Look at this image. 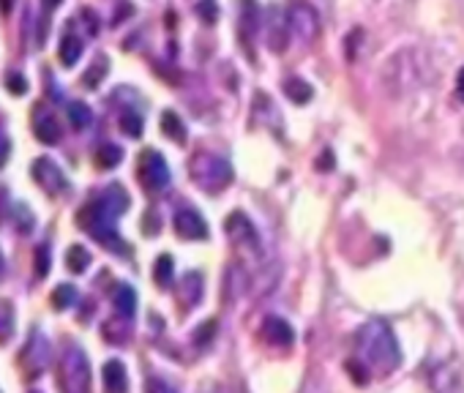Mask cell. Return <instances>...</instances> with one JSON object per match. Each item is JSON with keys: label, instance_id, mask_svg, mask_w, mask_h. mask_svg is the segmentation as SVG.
<instances>
[{"label": "cell", "instance_id": "1", "mask_svg": "<svg viewBox=\"0 0 464 393\" xmlns=\"http://www.w3.org/2000/svg\"><path fill=\"white\" fill-rule=\"evenodd\" d=\"M358 344V358L372 369V374H390L401 363V350L399 341L390 330V325L383 319H369L358 328L355 336Z\"/></svg>", "mask_w": 464, "mask_h": 393}, {"label": "cell", "instance_id": "2", "mask_svg": "<svg viewBox=\"0 0 464 393\" xmlns=\"http://www.w3.org/2000/svg\"><path fill=\"white\" fill-rule=\"evenodd\" d=\"M191 180L208 191V194H219L232 183V167L227 158L216 156V153H197L191 158Z\"/></svg>", "mask_w": 464, "mask_h": 393}, {"label": "cell", "instance_id": "3", "mask_svg": "<svg viewBox=\"0 0 464 393\" xmlns=\"http://www.w3.org/2000/svg\"><path fill=\"white\" fill-rule=\"evenodd\" d=\"M61 385L66 393H87L90 391V366L82 350H69L61 366Z\"/></svg>", "mask_w": 464, "mask_h": 393}, {"label": "cell", "instance_id": "4", "mask_svg": "<svg viewBox=\"0 0 464 393\" xmlns=\"http://www.w3.org/2000/svg\"><path fill=\"white\" fill-rule=\"evenodd\" d=\"M287 25H290V30L301 39V41H317V36H319V17H317V11L311 8L309 3H301V0H295L290 8H287Z\"/></svg>", "mask_w": 464, "mask_h": 393}, {"label": "cell", "instance_id": "5", "mask_svg": "<svg viewBox=\"0 0 464 393\" xmlns=\"http://www.w3.org/2000/svg\"><path fill=\"white\" fill-rule=\"evenodd\" d=\"M140 183L148 189V191H161L167 183H169V167L161 153L156 151H145L140 156Z\"/></svg>", "mask_w": 464, "mask_h": 393}, {"label": "cell", "instance_id": "6", "mask_svg": "<svg viewBox=\"0 0 464 393\" xmlns=\"http://www.w3.org/2000/svg\"><path fill=\"white\" fill-rule=\"evenodd\" d=\"M224 230H227V235H230V240L238 246V248L251 251V254H260V251H262V246H260V235H257V230H254V224L249 222V216H246V213H240V211L230 213V219H227Z\"/></svg>", "mask_w": 464, "mask_h": 393}, {"label": "cell", "instance_id": "7", "mask_svg": "<svg viewBox=\"0 0 464 393\" xmlns=\"http://www.w3.org/2000/svg\"><path fill=\"white\" fill-rule=\"evenodd\" d=\"M172 224H175L178 237H183V240H205V237L211 235V230H208L202 213H197V211H191V208L178 211Z\"/></svg>", "mask_w": 464, "mask_h": 393}, {"label": "cell", "instance_id": "8", "mask_svg": "<svg viewBox=\"0 0 464 393\" xmlns=\"http://www.w3.org/2000/svg\"><path fill=\"white\" fill-rule=\"evenodd\" d=\"M33 178H36V183L47 191V194H58V191H66V175H63V169L61 167H55L50 158H39L36 164H33Z\"/></svg>", "mask_w": 464, "mask_h": 393}, {"label": "cell", "instance_id": "9", "mask_svg": "<svg viewBox=\"0 0 464 393\" xmlns=\"http://www.w3.org/2000/svg\"><path fill=\"white\" fill-rule=\"evenodd\" d=\"M262 339L268 344H273V347H287L290 350L295 344V330L284 317L271 315L262 319Z\"/></svg>", "mask_w": 464, "mask_h": 393}, {"label": "cell", "instance_id": "10", "mask_svg": "<svg viewBox=\"0 0 464 393\" xmlns=\"http://www.w3.org/2000/svg\"><path fill=\"white\" fill-rule=\"evenodd\" d=\"M101 380H104V391L107 393H126L129 391V380H126V366L120 361H107L101 369Z\"/></svg>", "mask_w": 464, "mask_h": 393}, {"label": "cell", "instance_id": "11", "mask_svg": "<svg viewBox=\"0 0 464 393\" xmlns=\"http://www.w3.org/2000/svg\"><path fill=\"white\" fill-rule=\"evenodd\" d=\"M432 388L434 393H459V372L454 366H445L440 363L434 372H432Z\"/></svg>", "mask_w": 464, "mask_h": 393}, {"label": "cell", "instance_id": "12", "mask_svg": "<svg viewBox=\"0 0 464 393\" xmlns=\"http://www.w3.org/2000/svg\"><path fill=\"white\" fill-rule=\"evenodd\" d=\"M178 298L186 309H191L202 298V276L200 273H186L183 282L178 284Z\"/></svg>", "mask_w": 464, "mask_h": 393}, {"label": "cell", "instance_id": "13", "mask_svg": "<svg viewBox=\"0 0 464 393\" xmlns=\"http://www.w3.org/2000/svg\"><path fill=\"white\" fill-rule=\"evenodd\" d=\"M36 140L44 142V145H55L61 142V126L52 115H39L36 120Z\"/></svg>", "mask_w": 464, "mask_h": 393}, {"label": "cell", "instance_id": "14", "mask_svg": "<svg viewBox=\"0 0 464 393\" xmlns=\"http://www.w3.org/2000/svg\"><path fill=\"white\" fill-rule=\"evenodd\" d=\"M112 301H115L118 315L131 317L134 312H137V293H134L129 284H118L115 293H112Z\"/></svg>", "mask_w": 464, "mask_h": 393}, {"label": "cell", "instance_id": "15", "mask_svg": "<svg viewBox=\"0 0 464 393\" xmlns=\"http://www.w3.org/2000/svg\"><path fill=\"white\" fill-rule=\"evenodd\" d=\"M284 96H287L293 104H306V101H311L314 90H311V85L306 79L290 77V79H284Z\"/></svg>", "mask_w": 464, "mask_h": 393}, {"label": "cell", "instance_id": "16", "mask_svg": "<svg viewBox=\"0 0 464 393\" xmlns=\"http://www.w3.org/2000/svg\"><path fill=\"white\" fill-rule=\"evenodd\" d=\"M161 131H164L172 142L186 145V126H183V120L178 118V112H164V115H161Z\"/></svg>", "mask_w": 464, "mask_h": 393}, {"label": "cell", "instance_id": "17", "mask_svg": "<svg viewBox=\"0 0 464 393\" xmlns=\"http://www.w3.org/2000/svg\"><path fill=\"white\" fill-rule=\"evenodd\" d=\"M246 282H249V276H246V270L240 268V265H230L227 268V284H224V290H227V298L235 301L243 290H246Z\"/></svg>", "mask_w": 464, "mask_h": 393}, {"label": "cell", "instance_id": "18", "mask_svg": "<svg viewBox=\"0 0 464 393\" xmlns=\"http://www.w3.org/2000/svg\"><path fill=\"white\" fill-rule=\"evenodd\" d=\"M172 273H175V262H172V257L169 254H161L158 259H156L154 265V279L158 287H169L172 284Z\"/></svg>", "mask_w": 464, "mask_h": 393}, {"label": "cell", "instance_id": "19", "mask_svg": "<svg viewBox=\"0 0 464 393\" xmlns=\"http://www.w3.org/2000/svg\"><path fill=\"white\" fill-rule=\"evenodd\" d=\"M257 22H260V8L254 0H243V14H240V28L246 36L257 33Z\"/></svg>", "mask_w": 464, "mask_h": 393}, {"label": "cell", "instance_id": "20", "mask_svg": "<svg viewBox=\"0 0 464 393\" xmlns=\"http://www.w3.org/2000/svg\"><path fill=\"white\" fill-rule=\"evenodd\" d=\"M66 265H69V270H72V273H82V270H87V265H90V254H87V248H85V246H72V248L66 251Z\"/></svg>", "mask_w": 464, "mask_h": 393}, {"label": "cell", "instance_id": "21", "mask_svg": "<svg viewBox=\"0 0 464 393\" xmlns=\"http://www.w3.org/2000/svg\"><path fill=\"white\" fill-rule=\"evenodd\" d=\"M82 55V41L74 39V36H66L63 44H61V63L63 66H74Z\"/></svg>", "mask_w": 464, "mask_h": 393}, {"label": "cell", "instance_id": "22", "mask_svg": "<svg viewBox=\"0 0 464 393\" xmlns=\"http://www.w3.org/2000/svg\"><path fill=\"white\" fill-rule=\"evenodd\" d=\"M120 158H123V151H120L118 145H104V148H98L96 164H98L101 169H112V167L120 164Z\"/></svg>", "mask_w": 464, "mask_h": 393}, {"label": "cell", "instance_id": "23", "mask_svg": "<svg viewBox=\"0 0 464 393\" xmlns=\"http://www.w3.org/2000/svg\"><path fill=\"white\" fill-rule=\"evenodd\" d=\"M69 120H72V126H74V129H79V131H82V129H87V126H90V120H93V115H90V109H87V104H72V107H69Z\"/></svg>", "mask_w": 464, "mask_h": 393}, {"label": "cell", "instance_id": "24", "mask_svg": "<svg viewBox=\"0 0 464 393\" xmlns=\"http://www.w3.org/2000/svg\"><path fill=\"white\" fill-rule=\"evenodd\" d=\"M194 11H197V17H200L205 25H216V19H219V6H216V0H200V3L194 6Z\"/></svg>", "mask_w": 464, "mask_h": 393}, {"label": "cell", "instance_id": "25", "mask_svg": "<svg viewBox=\"0 0 464 393\" xmlns=\"http://www.w3.org/2000/svg\"><path fill=\"white\" fill-rule=\"evenodd\" d=\"M120 129L129 134V137H140L143 134V118L137 112H123L120 115Z\"/></svg>", "mask_w": 464, "mask_h": 393}, {"label": "cell", "instance_id": "26", "mask_svg": "<svg viewBox=\"0 0 464 393\" xmlns=\"http://www.w3.org/2000/svg\"><path fill=\"white\" fill-rule=\"evenodd\" d=\"M74 298H77V293H74V287H72V284H61V287L52 293V304H55V309H66V306H72V304H74Z\"/></svg>", "mask_w": 464, "mask_h": 393}, {"label": "cell", "instance_id": "27", "mask_svg": "<svg viewBox=\"0 0 464 393\" xmlns=\"http://www.w3.org/2000/svg\"><path fill=\"white\" fill-rule=\"evenodd\" d=\"M347 372H350V377L358 383V385H366L369 380H372V369L358 358V361H350L347 363Z\"/></svg>", "mask_w": 464, "mask_h": 393}, {"label": "cell", "instance_id": "28", "mask_svg": "<svg viewBox=\"0 0 464 393\" xmlns=\"http://www.w3.org/2000/svg\"><path fill=\"white\" fill-rule=\"evenodd\" d=\"M47 273H50V246L41 243V246L36 248V276L44 279Z\"/></svg>", "mask_w": 464, "mask_h": 393}, {"label": "cell", "instance_id": "29", "mask_svg": "<svg viewBox=\"0 0 464 393\" xmlns=\"http://www.w3.org/2000/svg\"><path fill=\"white\" fill-rule=\"evenodd\" d=\"M104 77H107V61H96V63L90 66V72L85 74V85H87V87H96Z\"/></svg>", "mask_w": 464, "mask_h": 393}, {"label": "cell", "instance_id": "30", "mask_svg": "<svg viewBox=\"0 0 464 393\" xmlns=\"http://www.w3.org/2000/svg\"><path fill=\"white\" fill-rule=\"evenodd\" d=\"M6 85H8V93H14V96H22L25 90H28V82L22 74H8L6 77Z\"/></svg>", "mask_w": 464, "mask_h": 393}, {"label": "cell", "instance_id": "31", "mask_svg": "<svg viewBox=\"0 0 464 393\" xmlns=\"http://www.w3.org/2000/svg\"><path fill=\"white\" fill-rule=\"evenodd\" d=\"M213 333H216V322H213V319H208V322H205V325L194 333V341H197V344H205V341H211V336H213Z\"/></svg>", "mask_w": 464, "mask_h": 393}, {"label": "cell", "instance_id": "32", "mask_svg": "<svg viewBox=\"0 0 464 393\" xmlns=\"http://www.w3.org/2000/svg\"><path fill=\"white\" fill-rule=\"evenodd\" d=\"M148 393H178L167 380H161V377H151L148 380Z\"/></svg>", "mask_w": 464, "mask_h": 393}, {"label": "cell", "instance_id": "33", "mask_svg": "<svg viewBox=\"0 0 464 393\" xmlns=\"http://www.w3.org/2000/svg\"><path fill=\"white\" fill-rule=\"evenodd\" d=\"M361 39V30H355V33H350L347 36V61H355V55H358V41Z\"/></svg>", "mask_w": 464, "mask_h": 393}, {"label": "cell", "instance_id": "34", "mask_svg": "<svg viewBox=\"0 0 464 393\" xmlns=\"http://www.w3.org/2000/svg\"><path fill=\"white\" fill-rule=\"evenodd\" d=\"M330 167H333V153L322 151V156L317 158V169H330Z\"/></svg>", "mask_w": 464, "mask_h": 393}, {"label": "cell", "instance_id": "35", "mask_svg": "<svg viewBox=\"0 0 464 393\" xmlns=\"http://www.w3.org/2000/svg\"><path fill=\"white\" fill-rule=\"evenodd\" d=\"M456 96L464 101V66H462V72L456 74Z\"/></svg>", "mask_w": 464, "mask_h": 393}, {"label": "cell", "instance_id": "36", "mask_svg": "<svg viewBox=\"0 0 464 393\" xmlns=\"http://www.w3.org/2000/svg\"><path fill=\"white\" fill-rule=\"evenodd\" d=\"M0 8H3V14H8L11 11V0H0Z\"/></svg>", "mask_w": 464, "mask_h": 393}, {"label": "cell", "instance_id": "37", "mask_svg": "<svg viewBox=\"0 0 464 393\" xmlns=\"http://www.w3.org/2000/svg\"><path fill=\"white\" fill-rule=\"evenodd\" d=\"M55 6H61V0H44V8H47V11L55 8Z\"/></svg>", "mask_w": 464, "mask_h": 393}, {"label": "cell", "instance_id": "38", "mask_svg": "<svg viewBox=\"0 0 464 393\" xmlns=\"http://www.w3.org/2000/svg\"><path fill=\"white\" fill-rule=\"evenodd\" d=\"M0 276H3V254H0Z\"/></svg>", "mask_w": 464, "mask_h": 393}]
</instances>
